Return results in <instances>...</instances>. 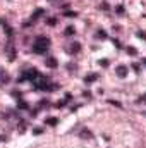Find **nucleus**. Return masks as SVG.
I'll return each mask as SVG.
<instances>
[{
    "label": "nucleus",
    "mask_w": 146,
    "mask_h": 148,
    "mask_svg": "<svg viewBox=\"0 0 146 148\" xmlns=\"http://www.w3.org/2000/svg\"><path fill=\"white\" fill-rule=\"evenodd\" d=\"M96 77H98L96 74H95V76H88V77H86V81H88V83H91V81H95Z\"/></svg>",
    "instance_id": "9d476101"
},
{
    "label": "nucleus",
    "mask_w": 146,
    "mask_h": 148,
    "mask_svg": "<svg viewBox=\"0 0 146 148\" xmlns=\"http://www.w3.org/2000/svg\"><path fill=\"white\" fill-rule=\"evenodd\" d=\"M74 31H76V29H74L72 26H69V28H65V36H72V35H74Z\"/></svg>",
    "instance_id": "0eeeda50"
},
{
    "label": "nucleus",
    "mask_w": 146,
    "mask_h": 148,
    "mask_svg": "<svg viewBox=\"0 0 146 148\" xmlns=\"http://www.w3.org/2000/svg\"><path fill=\"white\" fill-rule=\"evenodd\" d=\"M38 76H40V74H38L36 69H29L28 73H24V76L21 77V81H23V79H36Z\"/></svg>",
    "instance_id": "7ed1b4c3"
},
{
    "label": "nucleus",
    "mask_w": 146,
    "mask_h": 148,
    "mask_svg": "<svg viewBox=\"0 0 146 148\" xmlns=\"http://www.w3.org/2000/svg\"><path fill=\"white\" fill-rule=\"evenodd\" d=\"M46 122H48V124H50V126H55V124H57V119H48V121H46Z\"/></svg>",
    "instance_id": "9b49d317"
},
{
    "label": "nucleus",
    "mask_w": 146,
    "mask_h": 148,
    "mask_svg": "<svg viewBox=\"0 0 146 148\" xmlns=\"http://www.w3.org/2000/svg\"><path fill=\"white\" fill-rule=\"evenodd\" d=\"M50 38L46 36H40L36 38V41H35V45H33V50L36 52V53H45L48 48H50Z\"/></svg>",
    "instance_id": "f257e3e1"
},
{
    "label": "nucleus",
    "mask_w": 146,
    "mask_h": 148,
    "mask_svg": "<svg viewBox=\"0 0 146 148\" xmlns=\"http://www.w3.org/2000/svg\"><path fill=\"white\" fill-rule=\"evenodd\" d=\"M81 136H83V138H91V133L84 129V131H81Z\"/></svg>",
    "instance_id": "6e6552de"
},
{
    "label": "nucleus",
    "mask_w": 146,
    "mask_h": 148,
    "mask_svg": "<svg viewBox=\"0 0 146 148\" xmlns=\"http://www.w3.org/2000/svg\"><path fill=\"white\" fill-rule=\"evenodd\" d=\"M145 64H146V59H145Z\"/></svg>",
    "instance_id": "ddd939ff"
},
{
    "label": "nucleus",
    "mask_w": 146,
    "mask_h": 148,
    "mask_svg": "<svg viewBox=\"0 0 146 148\" xmlns=\"http://www.w3.org/2000/svg\"><path fill=\"white\" fill-rule=\"evenodd\" d=\"M35 86H36V90H57V88H59L57 84H50V83H48V79H46V77H43V76H38V77H36Z\"/></svg>",
    "instance_id": "f03ea898"
},
{
    "label": "nucleus",
    "mask_w": 146,
    "mask_h": 148,
    "mask_svg": "<svg viewBox=\"0 0 146 148\" xmlns=\"http://www.w3.org/2000/svg\"><path fill=\"white\" fill-rule=\"evenodd\" d=\"M46 66L48 67H57V59H53V57L46 59Z\"/></svg>",
    "instance_id": "423d86ee"
},
{
    "label": "nucleus",
    "mask_w": 146,
    "mask_h": 148,
    "mask_svg": "<svg viewBox=\"0 0 146 148\" xmlns=\"http://www.w3.org/2000/svg\"><path fill=\"white\" fill-rule=\"evenodd\" d=\"M46 23H48L50 26H55V24H57V19H55V17H52V19H48Z\"/></svg>",
    "instance_id": "1a4fd4ad"
},
{
    "label": "nucleus",
    "mask_w": 146,
    "mask_h": 148,
    "mask_svg": "<svg viewBox=\"0 0 146 148\" xmlns=\"http://www.w3.org/2000/svg\"><path fill=\"white\" fill-rule=\"evenodd\" d=\"M117 74H119L120 77H126V76H127V67H124V66H119V67H117Z\"/></svg>",
    "instance_id": "39448f33"
},
{
    "label": "nucleus",
    "mask_w": 146,
    "mask_h": 148,
    "mask_svg": "<svg viewBox=\"0 0 146 148\" xmlns=\"http://www.w3.org/2000/svg\"><path fill=\"white\" fill-rule=\"evenodd\" d=\"M19 107H21V109H28V103H24V102H21V103H19Z\"/></svg>",
    "instance_id": "f8f14e48"
},
{
    "label": "nucleus",
    "mask_w": 146,
    "mask_h": 148,
    "mask_svg": "<svg viewBox=\"0 0 146 148\" xmlns=\"http://www.w3.org/2000/svg\"><path fill=\"white\" fill-rule=\"evenodd\" d=\"M79 50H81V45H79V43H72V45L67 48V52H69V53H77Z\"/></svg>",
    "instance_id": "20e7f679"
}]
</instances>
